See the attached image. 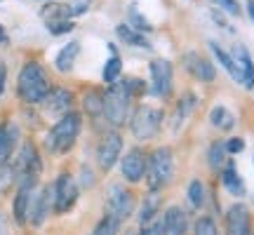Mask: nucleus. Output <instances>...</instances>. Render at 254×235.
<instances>
[{
    "label": "nucleus",
    "instance_id": "obj_37",
    "mask_svg": "<svg viewBox=\"0 0 254 235\" xmlns=\"http://www.w3.org/2000/svg\"><path fill=\"white\" fill-rule=\"evenodd\" d=\"M243 148H245V141H243V139H231V141H226V151L228 153H240V151H243Z\"/></svg>",
    "mask_w": 254,
    "mask_h": 235
},
{
    "label": "nucleus",
    "instance_id": "obj_21",
    "mask_svg": "<svg viewBox=\"0 0 254 235\" xmlns=\"http://www.w3.org/2000/svg\"><path fill=\"white\" fill-rule=\"evenodd\" d=\"M19 132L14 125H0V165L12 158V151L17 146Z\"/></svg>",
    "mask_w": 254,
    "mask_h": 235
},
{
    "label": "nucleus",
    "instance_id": "obj_14",
    "mask_svg": "<svg viewBox=\"0 0 254 235\" xmlns=\"http://www.w3.org/2000/svg\"><path fill=\"white\" fill-rule=\"evenodd\" d=\"M233 63L238 71V82L245 85V90H254V61L243 43L233 47Z\"/></svg>",
    "mask_w": 254,
    "mask_h": 235
},
{
    "label": "nucleus",
    "instance_id": "obj_38",
    "mask_svg": "<svg viewBox=\"0 0 254 235\" xmlns=\"http://www.w3.org/2000/svg\"><path fill=\"white\" fill-rule=\"evenodd\" d=\"M5 80H7V68H5V63H2V59H0V94H2V90H5Z\"/></svg>",
    "mask_w": 254,
    "mask_h": 235
},
{
    "label": "nucleus",
    "instance_id": "obj_13",
    "mask_svg": "<svg viewBox=\"0 0 254 235\" xmlns=\"http://www.w3.org/2000/svg\"><path fill=\"white\" fill-rule=\"evenodd\" d=\"M226 235H252V217L245 205L236 202L226 212Z\"/></svg>",
    "mask_w": 254,
    "mask_h": 235
},
{
    "label": "nucleus",
    "instance_id": "obj_17",
    "mask_svg": "<svg viewBox=\"0 0 254 235\" xmlns=\"http://www.w3.org/2000/svg\"><path fill=\"white\" fill-rule=\"evenodd\" d=\"M184 66L193 73V78H198L200 82H212L217 78V71H214V66L205 59V57H200L198 52H186L184 57Z\"/></svg>",
    "mask_w": 254,
    "mask_h": 235
},
{
    "label": "nucleus",
    "instance_id": "obj_11",
    "mask_svg": "<svg viewBox=\"0 0 254 235\" xmlns=\"http://www.w3.org/2000/svg\"><path fill=\"white\" fill-rule=\"evenodd\" d=\"M120 151H123V136L118 132H106L101 136L99 148H97V163L104 172H109L111 167L118 163Z\"/></svg>",
    "mask_w": 254,
    "mask_h": 235
},
{
    "label": "nucleus",
    "instance_id": "obj_1",
    "mask_svg": "<svg viewBox=\"0 0 254 235\" xmlns=\"http://www.w3.org/2000/svg\"><path fill=\"white\" fill-rule=\"evenodd\" d=\"M17 92H19V97L26 101V104H38V101H43L47 94H50V80H47V73L38 61L24 63V68L19 71Z\"/></svg>",
    "mask_w": 254,
    "mask_h": 235
},
{
    "label": "nucleus",
    "instance_id": "obj_25",
    "mask_svg": "<svg viewBox=\"0 0 254 235\" xmlns=\"http://www.w3.org/2000/svg\"><path fill=\"white\" fill-rule=\"evenodd\" d=\"M226 144H221V141H214V144L209 146V167L214 170V172H219V170H224V165H226Z\"/></svg>",
    "mask_w": 254,
    "mask_h": 235
},
{
    "label": "nucleus",
    "instance_id": "obj_6",
    "mask_svg": "<svg viewBox=\"0 0 254 235\" xmlns=\"http://www.w3.org/2000/svg\"><path fill=\"white\" fill-rule=\"evenodd\" d=\"M78 195H80V186L75 183V179L71 174H59V179L52 186V207H55V212L57 214L71 212L73 205L78 202Z\"/></svg>",
    "mask_w": 254,
    "mask_h": 235
},
{
    "label": "nucleus",
    "instance_id": "obj_30",
    "mask_svg": "<svg viewBox=\"0 0 254 235\" xmlns=\"http://www.w3.org/2000/svg\"><path fill=\"white\" fill-rule=\"evenodd\" d=\"M12 183H17V179H14V167H12V158H9L7 163L0 165V193L9 190Z\"/></svg>",
    "mask_w": 254,
    "mask_h": 235
},
{
    "label": "nucleus",
    "instance_id": "obj_9",
    "mask_svg": "<svg viewBox=\"0 0 254 235\" xmlns=\"http://www.w3.org/2000/svg\"><path fill=\"white\" fill-rule=\"evenodd\" d=\"M148 68H151V94L158 99H167L172 94V63L163 57H155Z\"/></svg>",
    "mask_w": 254,
    "mask_h": 235
},
{
    "label": "nucleus",
    "instance_id": "obj_35",
    "mask_svg": "<svg viewBox=\"0 0 254 235\" xmlns=\"http://www.w3.org/2000/svg\"><path fill=\"white\" fill-rule=\"evenodd\" d=\"M129 21H132V24H134V28H139V31H146V33H148V31H153V26H151V24H148V21H146V19L136 12L134 5L129 7Z\"/></svg>",
    "mask_w": 254,
    "mask_h": 235
},
{
    "label": "nucleus",
    "instance_id": "obj_41",
    "mask_svg": "<svg viewBox=\"0 0 254 235\" xmlns=\"http://www.w3.org/2000/svg\"><path fill=\"white\" fill-rule=\"evenodd\" d=\"M247 12H250V17L254 19V2H250V5H247Z\"/></svg>",
    "mask_w": 254,
    "mask_h": 235
},
{
    "label": "nucleus",
    "instance_id": "obj_34",
    "mask_svg": "<svg viewBox=\"0 0 254 235\" xmlns=\"http://www.w3.org/2000/svg\"><path fill=\"white\" fill-rule=\"evenodd\" d=\"M195 235H219L214 221H212L209 217H202L198 224H195Z\"/></svg>",
    "mask_w": 254,
    "mask_h": 235
},
{
    "label": "nucleus",
    "instance_id": "obj_19",
    "mask_svg": "<svg viewBox=\"0 0 254 235\" xmlns=\"http://www.w3.org/2000/svg\"><path fill=\"white\" fill-rule=\"evenodd\" d=\"M186 226H189L186 212L182 207H170V209H165V214H163L160 235H184L186 233Z\"/></svg>",
    "mask_w": 254,
    "mask_h": 235
},
{
    "label": "nucleus",
    "instance_id": "obj_8",
    "mask_svg": "<svg viewBox=\"0 0 254 235\" xmlns=\"http://www.w3.org/2000/svg\"><path fill=\"white\" fill-rule=\"evenodd\" d=\"M40 14H43L45 26H47V31H50L52 36H62V33H68V31L73 28L71 17H75V14H73L71 5H64V2H50V5L43 7Z\"/></svg>",
    "mask_w": 254,
    "mask_h": 235
},
{
    "label": "nucleus",
    "instance_id": "obj_2",
    "mask_svg": "<svg viewBox=\"0 0 254 235\" xmlns=\"http://www.w3.org/2000/svg\"><path fill=\"white\" fill-rule=\"evenodd\" d=\"M80 134V116L78 113H66L57 120V125L47 132V139H45V148L50 153L55 155H62V153H68L73 146H75V139Z\"/></svg>",
    "mask_w": 254,
    "mask_h": 235
},
{
    "label": "nucleus",
    "instance_id": "obj_5",
    "mask_svg": "<svg viewBox=\"0 0 254 235\" xmlns=\"http://www.w3.org/2000/svg\"><path fill=\"white\" fill-rule=\"evenodd\" d=\"M160 122H163V111L155 106H139L132 116V134L139 141H148L160 132Z\"/></svg>",
    "mask_w": 254,
    "mask_h": 235
},
{
    "label": "nucleus",
    "instance_id": "obj_29",
    "mask_svg": "<svg viewBox=\"0 0 254 235\" xmlns=\"http://www.w3.org/2000/svg\"><path fill=\"white\" fill-rule=\"evenodd\" d=\"M120 71H123V61H120L118 55H113L104 66V80L106 82H116L120 78Z\"/></svg>",
    "mask_w": 254,
    "mask_h": 235
},
{
    "label": "nucleus",
    "instance_id": "obj_18",
    "mask_svg": "<svg viewBox=\"0 0 254 235\" xmlns=\"http://www.w3.org/2000/svg\"><path fill=\"white\" fill-rule=\"evenodd\" d=\"M43 101H45V111L50 116H66V113H71L73 94L64 87H57V90H50V94Z\"/></svg>",
    "mask_w": 254,
    "mask_h": 235
},
{
    "label": "nucleus",
    "instance_id": "obj_23",
    "mask_svg": "<svg viewBox=\"0 0 254 235\" xmlns=\"http://www.w3.org/2000/svg\"><path fill=\"white\" fill-rule=\"evenodd\" d=\"M193 109H195V97H193V94H184L182 101L177 104V113H174V120H172L174 132H177V129H179V127L184 125L186 116H189V113H190Z\"/></svg>",
    "mask_w": 254,
    "mask_h": 235
},
{
    "label": "nucleus",
    "instance_id": "obj_24",
    "mask_svg": "<svg viewBox=\"0 0 254 235\" xmlns=\"http://www.w3.org/2000/svg\"><path fill=\"white\" fill-rule=\"evenodd\" d=\"M116 31H118V38H123V40H125V43H129V45H136V47H146V50H151V43L146 40L144 33L134 31L132 26H125V24H120Z\"/></svg>",
    "mask_w": 254,
    "mask_h": 235
},
{
    "label": "nucleus",
    "instance_id": "obj_40",
    "mask_svg": "<svg viewBox=\"0 0 254 235\" xmlns=\"http://www.w3.org/2000/svg\"><path fill=\"white\" fill-rule=\"evenodd\" d=\"M0 43H7V36H5V28L0 26Z\"/></svg>",
    "mask_w": 254,
    "mask_h": 235
},
{
    "label": "nucleus",
    "instance_id": "obj_31",
    "mask_svg": "<svg viewBox=\"0 0 254 235\" xmlns=\"http://www.w3.org/2000/svg\"><path fill=\"white\" fill-rule=\"evenodd\" d=\"M189 200H190V205H193L195 209H200L202 205H205V188H202V181H198V179L190 181V186H189Z\"/></svg>",
    "mask_w": 254,
    "mask_h": 235
},
{
    "label": "nucleus",
    "instance_id": "obj_4",
    "mask_svg": "<svg viewBox=\"0 0 254 235\" xmlns=\"http://www.w3.org/2000/svg\"><path fill=\"white\" fill-rule=\"evenodd\" d=\"M129 104H132V92L127 87V82L111 85L104 92V116L109 118L113 125H123L129 116Z\"/></svg>",
    "mask_w": 254,
    "mask_h": 235
},
{
    "label": "nucleus",
    "instance_id": "obj_20",
    "mask_svg": "<svg viewBox=\"0 0 254 235\" xmlns=\"http://www.w3.org/2000/svg\"><path fill=\"white\" fill-rule=\"evenodd\" d=\"M221 181H224V188H226L231 195H236V198H243V195L247 193L245 181H243V176L238 174V170H236V165L233 163L224 165V170H221Z\"/></svg>",
    "mask_w": 254,
    "mask_h": 235
},
{
    "label": "nucleus",
    "instance_id": "obj_16",
    "mask_svg": "<svg viewBox=\"0 0 254 235\" xmlns=\"http://www.w3.org/2000/svg\"><path fill=\"white\" fill-rule=\"evenodd\" d=\"M50 207H52V188H40L33 195V202L28 209V221L33 226H43L47 214H50Z\"/></svg>",
    "mask_w": 254,
    "mask_h": 235
},
{
    "label": "nucleus",
    "instance_id": "obj_7",
    "mask_svg": "<svg viewBox=\"0 0 254 235\" xmlns=\"http://www.w3.org/2000/svg\"><path fill=\"white\" fill-rule=\"evenodd\" d=\"M106 214L109 217H116L123 224L129 219V214L134 212V195H132V190H127L125 186H120V183H113L109 190H106Z\"/></svg>",
    "mask_w": 254,
    "mask_h": 235
},
{
    "label": "nucleus",
    "instance_id": "obj_27",
    "mask_svg": "<svg viewBox=\"0 0 254 235\" xmlns=\"http://www.w3.org/2000/svg\"><path fill=\"white\" fill-rule=\"evenodd\" d=\"M209 47H212L214 57L219 59V63H221V66H224V68L228 71V75H231L233 80H238V71H236V63H233V57L228 55V52H224V50H221L217 43H209Z\"/></svg>",
    "mask_w": 254,
    "mask_h": 235
},
{
    "label": "nucleus",
    "instance_id": "obj_39",
    "mask_svg": "<svg viewBox=\"0 0 254 235\" xmlns=\"http://www.w3.org/2000/svg\"><path fill=\"white\" fill-rule=\"evenodd\" d=\"M0 235H9V224L5 214H0Z\"/></svg>",
    "mask_w": 254,
    "mask_h": 235
},
{
    "label": "nucleus",
    "instance_id": "obj_26",
    "mask_svg": "<svg viewBox=\"0 0 254 235\" xmlns=\"http://www.w3.org/2000/svg\"><path fill=\"white\" fill-rule=\"evenodd\" d=\"M209 122L214 127H219V129H231L236 120H233V116H231L224 106H214L212 113H209Z\"/></svg>",
    "mask_w": 254,
    "mask_h": 235
},
{
    "label": "nucleus",
    "instance_id": "obj_28",
    "mask_svg": "<svg viewBox=\"0 0 254 235\" xmlns=\"http://www.w3.org/2000/svg\"><path fill=\"white\" fill-rule=\"evenodd\" d=\"M118 231H120V221L116 217H109V214H106V217L97 224V228L92 231V235H118Z\"/></svg>",
    "mask_w": 254,
    "mask_h": 235
},
{
    "label": "nucleus",
    "instance_id": "obj_32",
    "mask_svg": "<svg viewBox=\"0 0 254 235\" xmlns=\"http://www.w3.org/2000/svg\"><path fill=\"white\" fill-rule=\"evenodd\" d=\"M158 209H160V205H158V198H155V195H151V198L144 202L141 212H139V219H141V224H148V221H153V219L158 217Z\"/></svg>",
    "mask_w": 254,
    "mask_h": 235
},
{
    "label": "nucleus",
    "instance_id": "obj_10",
    "mask_svg": "<svg viewBox=\"0 0 254 235\" xmlns=\"http://www.w3.org/2000/svg\"><path fill=\"white\" fill-rule=\"evenodd\" d=\"M12 167H14V179L19 181H26V179H38L40 174V158H38L36 148L31 144H24L19 148L17 158L12 160Z\"/></svg>",
    "mask_w": 254,
    "mask_h": 235
},
{
    "label": "nucleus",
    "instance_id": "obj_22",
    "mask_svg": "<svg viewBox=\"0 0 254 235\" xmlns=\"http://www.w3.org/2000/svg\"><path fill=\"white\" fill-rule=\"evenodd\" d=\"M78 52H80V43H75V40H71L68 45H64L62 50H59V55H57V68L62 73H68L73 71V66H75V59H78Z\"/></svg>",
    "mask_w": 254,
    "mask_h": 235
},
{
    "label": "nucleus",
    "instance_id": "obj_36",
    "mask_svg": "<svg viewBox=\"0 0 254 235\" xmlns=\"http://www.w3.org/2000/svg\"><path fill=\"white\" fill-rule=\"evenodd\" d=\"M214 2H219V7H224L228 14H233V17L240 14V5H238V0H214Z\"/></svg>",
    "mask_w": 254,
    "mask_h": 235
},
{
    "label": "nucleus",
    "instance_id": "obj_15",
    "mask_svg": "<svg viewBox=\"0 0 254 235\" xmlns=\"http://www.w3.org/2000/svg\"><path fill=\"white\" fill-rule=\"evenodd\" d=\"M146 160H148V155H146L141 148H132V151L123 158V165H120L123 176H125L127 181H132V183L141 181L146 174Z\"/></svg>",
    "mask_w": 254,
    "mask_h": 235
},
{
    "label": "nucleus",
    "instance_id": "obj_33",
    "mask_svg": "<svg viewBox=\"0 0 254 235\" xmlns=\"http://www.w3.org/2000/svg\"><path fill=\"white\" fill-rule=\"evenodd\" d=\"M85 111L90 116H99L104 113V94H97V92H90L85 97Z\"/></svg>",
    "mask_w": 254,
    "mask_h": 235
},
{
    "label": "nucleus",
    "instance_id": "obj_12",
    "mask_svg": "<svg viewBox=\"0 0 254 235\" xmlns=\"http://www.w3.org/2000/svg\"><path fill=\"white\" fill-rule=\"evenodd\" d=\"M36 183L38 179H26L19 181L17 186V195H14V221L17 224H26L28 221V209H31V202H33V195H36Z\"/></svg>",
    "mask_w": 254,
    "mask_h": 235
},
{
    "label": "nucleus",
    "instance_id": "obj_3",
    "mask_svg": "<svg viewBox=\"0 0 254 235\" xmlns=\"http://www.w3.org/2000/svg\"><path fill=\"white\" fill-rule=\"evenodd\" d=\"M174 176V158L170 148H155L146 160V186L153 190L165 188Z\"/></svg>",
    "mask_w": 254,
    "mask_h": 235
}]
</instances>
